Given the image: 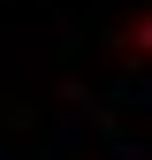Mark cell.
<instances>
[{
    "label": "cell",
    "mask_w": 152,
    "mask_h": 160,
    "mask_svg": "<svg viewBox=\"0 0 152 160\" xmlns=\"http://www.w3.org/2000/svg\"><path fill=\"white\" fill-rule=\"evenodd\" d=\"M129 46H137V53H152V15H137V23H129Z\"/></svg>",
    "instance_id": "obj_1"
}]
</instances>
